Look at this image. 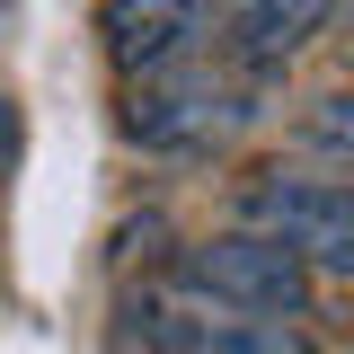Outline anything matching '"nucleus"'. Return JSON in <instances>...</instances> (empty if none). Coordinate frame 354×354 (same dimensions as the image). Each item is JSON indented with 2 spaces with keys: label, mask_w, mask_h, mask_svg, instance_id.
I'll list each match as a JSON object with an SVG mask.
<instances>
[{
  "label": "nucleus",
  "mask_w": 354,
  "mask_h": 354,
  "mask_svg": "<svg viewBox=\"0 0 354 354\" xmlns=\"http://www.w3.org/2000/svg\"><path fill=\"white\" fill-rule=\"evenodd\" d=\"M124 346L142 354H319L310 319H283V310H248L213 292V283H142L124 301Z\"/></svg>",
  "instance_id": "obj_1"
},
{
  "label": "nucleus",
  "mask_w": 354,
  "mask_h": 354,
  "mask_svg": "<svg viewBox=\"0 0 354 354\" xmlns=\"http://www.w3.org/2000/svg\"><path fill=\"white\" fill-rule=\"evenodd\" d=\"M239 124H257V97L230 80V71H213L204 53L124 88V133L142 151H221Z\"/></svg>",
  "instance_id": "obj_2"
},
{
  "label": "nucleus",
  "mask_w": 354,
  "mask_h": 354,
  "mask_svg": "<svg viewBox=\"0 0 354 354\" xmlns=\"http://www.w3.org/2000/svg\"><path fill=\"white\" fill-rule=\"evenodd\" d=\"M239 221L283 239L310 274H354V204L337 169H266L257 186H239Z\"/></svg>",
  "instance_id": "obj_3"
},
{
  "label": "nucleus",
  "mask_w": 354,
  "mask_h": 354,
  "mask_svg": "<svg viewBox=\"0 0 354 354\" xmlns=\"http://www.w3.org/2000/svg\"><path fill=\"white\" fill-rule=\"evenodd\" d=\"M186 283H213L230 301L248 310H283V319H319V283H310V266L283 248V239H266V230H213V239H195L186 257H177Z\"/></svg>",
  "instance_id": "obj_4"
},
{
  "label": "nucleus",
  "mask_w": 354,
  "mask_h": 354,
  "mask_svg": "<svg viewBox=\"0 0 354 354\" xmlns=\"http://www.w3.org/2000/svg\"><path fill=\"white\" fill-rule=\"evenodd\" d=\"M213 36H221V0H106L97 9V44H106V62L124 80L177 71V62H195Z\"/></svg>",
  "instance_id": "obj_5"
},
{
  "label": "nucleus",
  "mask_w": 354,
  "mask_h": 354,
  "mask_svg": "<svg viewBox=\"0 0 354 354\" xmlns=\"http://www.w3.org/2000/svg\"><path fill=\"white\" fill-rule=\"evenodd\" d=\"M310 142H319V169H346L354 133H346V97L328 88V97H310Z\"/></svg>",
  "instance_id": "obj_6"
},
{
  "label": "nucleus",
  "mask_w": 354,
  "mask_h": 354,
  "mask_svg": "<svg viewBox=\"0 0 354 354\" xmlns=\"http://www.w3.org/2000/svg\"><path fill=\"white\" fill-rule=\"evenodd\" d=\"M18 169V97H0V177Z\"/></svg>",
  "instance_id": "obj_7"
}]
</instances>
